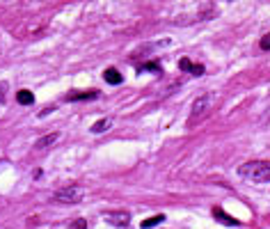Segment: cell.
Here are the masks:
<instances>
[{
	"label": "cell",
	"mask_w": 270,
	"mask_h": 229,
	"mask_svg": "<svg viewBox=\"0 0 270 229\" xmlns=\"http://www.w3.org/2000/svg\"><path fill=\"white\" fill-rule=\"evenodd\" d=\"M243 174H247L257 183H268L270 181V160H266V163H250L243 170Z\"/></svg>",
	"instance_id": "obj_1"
},
{
	"label": "cell",
	"mask_w": 270,
	"mask_h": 229,
	"mask_svg": "<svg viewBox=\"0 0 270 229\" xmlns=\"http://www.w3.org/2000/svg\"><path fill=\"white\" fill-rule=\"evenodd\" d=\"M55 202H62V204H76L82 199V188L80 186H69V188H62L53 195Z\"/></svg>",
	"instance_id": "obj_2"
},
{
	"label": "cell",
	"mask_w": 270,
	"mask_h": 229,
	"mask_svg": "<svg viewBox=\"0 0 270 229\" xmlns=\"http://www.w3.org/2000/svg\"><path fill=\"white\" fill-rule=\"evenodd\" d=\"M108 220H110L115 227H126V225L131 222V213H126V211H115V213H110V216H108Z\"/></svg>",
	"instance_id": "obj_3"
},
{
	"label": "cell",
	"mask_w": 270,
	"mask_h": 229,
	"mask_svg": "<svg viewBox=\"0 0 270 229\" xmlns=\"http://www.w3.org/2000/svg\"><path fill=\"white\" fill-rule=\"evenodd\" d=\"M179 67H181V69H183V71H193L195 76H202V74H204V67H199V65H193V62H190V60H181V62H179Z\"/></svg>",
	"instance_id": "obj_4"
},
{
	"label": "cell",
	"mask_w": 270,
	"mask_h": 229,
	"mask_svg": "<svg viewBox=\"0 0 270 229\" xmlns=\"http://www.w3.org/2000/svg\"><path fill=\"white\" fill-rule=\"evenodd\" d=\"M103 78H106L110 85H119L121 82V74L117 69H106V74H103Z\"/></svg>",
	"instance_id": "obj_5"
},
{
	"label": "cell",
	"mask_w": 270,
	"mask_h": 229,
	"mask_svg": "<svg viewBox=\"0 0 270 229\" xmlns=\"http://www.w3.org/2000/svg\"><path fill=\"white\" fill-rule=\"evenodd\" d=\"M213 216L218 218L220 222H224V225H232V227H236V225H238V222L234 220V218H229L227 213H222V211H220V209H213Z\"/></svg>",
	"instance_id": "obj_6"
},
{
	"label": "cell",
	"mask_w": 270,
	"mask_h": 229,
	"mask_svg": "<svg viewBox=\"0 0 270 229\" xmlns=\"http://www.w3.org/2000/svg\"><path fill=\"white\" fill-rule=\"evenodd\" d=\"M57 138H60V135H57V133H51V135H46V138L37 140V144H34V147H37V149H46L48 144H53V142H55Z\"/></svg>",
	"instance_id": "obj_7"
},
{
	"label": "cell",
	"mask_w": 270,
	"mask_h": 229,
	"mask_svg": "<svg viewBox=\"0 0 270 229\" xmlns=\"http://www.w3.org/2000/svg\"><path fill=\"white\" fill-rule=\"evenodd\" d=\"M16 99H18V103H23V106H30L32 101H34V96H32V92H28V90H21V92H18V96H16Z\"/></svg>",
	"instance_id": "obj_8"
},
{
	"label": "cell",
	"mask_w": 270,
	"mask_h": 229,
	"mask_svg": "<svg viewBox=\"0 0 270 229\" xmlns=\"http://www.w3.org/2000/svg\"><path fill=\"white\" fill-rule=\"evenodd\" d=\"M112 124V119L110 117H106V119H101V121H96L94 126H92V133H103V131L108 129V126Z\"/></svg>",
	"instance_id": "obj_9"
},
{
	"label": "cell",
	"mask_w": 270,
	"mask_h": 229,
	"mask_svg": "<svg viewBox=\"0 0 270 229\" xmlns=\"http://www.w3.org/2000/svg\"><path fill=\"white\" fill-rule=\"evenodd\" d=\"M165 220V216H154V218H147L144 222H142V229H149V227H154V225H160V222Z\"/></svg>",
	"instance_id": "obj_10"
},
{
	"label": "cell",
	"mask_w": 270,
	"mask_h": 229,
	"mask_svg": "<svg viewBox=\"0 0 270 229\" xmlns=\"http://www.w3.org/2000/svg\"><path fill=\"white\" fill-rule=\"evenodd\" d=\"M96 92H82V94H69V101H78V99H94Z\"/></svg>",
	"instance_id": "obj_11"
},
{
	"label": "cell",
	"mask_w": 270,
	"mask_h": 229,
	"mask_svg": "<svg viewBox=\"0 0 270 229\" xmlns=\"http://www.w3.org/2000/svg\"><path fill=\"white\" fill-rule=\"evenodd\" d=\"M206 106H209V99H199L197 103H195V115L204 113V110H206Z\"/></svg>",
	"instance_id": "obj_12"
},
{
	"label": "cell",
	"mask_w": 270,
	"mask_h": 229,
	"mask_svg": "<svg viewBox=\"0 0 270 229\" xmlns=\"http://www.w3.org/2000/svg\"><path fill=\"white\" fill-rule=\"evenodd\" d=\"M85 227H87L85 220H76V222H71V225H69V229H85Z\"/></svg>",
	"instance_id": "obj_13"
},
{
	"label": "cell",
	"mask_w": 270,
	"mask_h": 229,
	"mask_svg": "<svg viewBox=\"0 0 270 229\" xmlns=\"http://www.w3.org/2000/svg\"><path fill=\"white\" fill-rule=\"evenodd\" d=\"M261 48H263V51H270V32L266 37H261Z\"/></svg>",
	"instance_id": "obj_14"
},
{
	"label": "cell",
	"mask_w": 270,
	"mask_h": 229,
	"mask_svg": "<svg viewBox=\"0 0 270 229\" xmlns=\"http://www.w3.org/2000/svg\"><path fill=\"white\" fill-rule=\"evenodd\" d=\"M158 71V65H144V67H140V71Z\"/></svg>",
	"instance_id": "obj_15"
},
{
	"label": "cell",
	"mask_w": 270,
	"mask_h": 229,
	"mask_svg": "<svg viewBox=\"0 0 270 229\" xmlns=\"http://www.w3.org/2000/svg\"><path fill=\"white\" fill-rule=\"evenodd\" d=\"M266 121H270V108H268V113H266V117H263Z\"/></svg>",
	"instance_id": "obj_16"
}]
</instances>
